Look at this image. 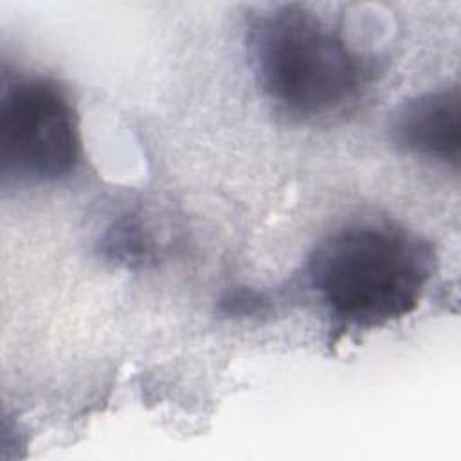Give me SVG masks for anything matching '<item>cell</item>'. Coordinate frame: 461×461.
Returning <instances> with one entry per match:
<instances>
[{
    "instance_id": "obj_4",
    "label": "cell",
    "mask_w": 461,
    "mask_h": 461,
    "mask_svg": "<svg viewBox=\"0 0 461 461\" xmlns=\"http://www.w3.org/2000/svg\"><path fill=\"white\" fill-rule=\"evenodd\" d=\"M396 140L411 153L457 167L461 149L459 88H441L405 103L394 122Z\"/></svg>"
},
{
    "instance_id": "obj_1",
    "label": "cell",
    "mask_w": 461,
    "mask_h": 461,
    "mask_svg": "<svg viewBox=\"0 0 461 461\" xmlns=\"http://www.w3.org/2000/svg\"><path fill=\"white\" fill-rule=\"evenodd\" d=\"M434 270L427 241L389 221L349 223L326 236L308 263L312 288L344 326L376 328L411 313Z\"/></svg>"
},
{
    "instance_id": "obj_3",
    "label": "cell",
    "mask_w": 461,
    "mask_h": 461,
    "mask_svg": "<svg viewBox=\"0 0 461 461\" xmlns=\"http://www.w3.org/2000/svg\"><path fill=\"white\" fill-rule=\"evenodd\" d=\"M79 130L67 94L45 77L4 81L0 97L2 180L45 184L79 160Z\"/></svg>"
},
{
    "instance_id": "obj_2",
    "label": "cell",
    "mask_w": 461,
    "mask_h": 461,
    "mask_svg": "<svg viewBox=\"0 0 461 461\" xmlns=\"http://www.w3.org/2000/svg\"><path fill=\"white\" fill-rule=\"evenodd\" d=\"M249 49L267 97L299 119L342 110L367 77L362 58L342 34L299 4L261 13L250 27Z\"/></svg>"
}]
</instances>
